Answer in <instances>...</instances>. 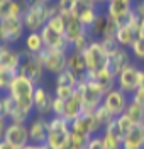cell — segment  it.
Here are the masks:
<instances>
[{"mask_svg":"<svg viewBox=\"0 0 144 149\" xmlns=\"http://www.w3.org/2000/svg\"><path fill=\"white\" fill-rule=\"evenodd\" d=\"M78 83H80V76L75 74L71 70H65L59 74H56V80H54V85H59V86H68V88H73L77 90Z\"/></svg>","mask_w":144,"mask_h":149,"instance_id":"26","label":"cell"},{"mask_svg":"<svg viewBox=\"0 0 144 149\" xmlns=\"http://www.w3.org/2000/svg\"><path fill=\"white\" fill-rule=\"evenodd\" d=\"M61 14L65 17V36H66L70 46L81 36H85L86 32H90L88 29L83 27V24L80 22L77 14H73V12H61Z\"/></svg>","mask_w":144,"mask_h":149,"instance_id":"17","label":"cell"},{"mask_svg":"<svg viewBox=\"0 0 144 149\" xmlns=\"http://www.w3.org/2000/svg\"><path fill=\"white\" fill-rule=\"evenodd\" d=\"M124 113L134 122V124H141V122H144V107L143 105H139V103L129 102V105H127V109H125Z\"/></svg>","mask_w":144,"mask_h":149,"instance_id":"28","label":"cell"},{"mask_svg":"<svg viewBox=\"0 0 144 149\" xmlns=\"http://www.w3.org/2000/svg\"><path fill=\"white\" fill-rule=\"evenodd\" d=\"M39 58L42 61V66L46 70V73L49 74H59L61 71H65L68 68V53L66 51H58V49H48L44 47Z\"/></svg>","mask_w":144,"mask_h":149,"instance_id":"7","label":"cell"},{"mask_svg":"<svg viewBox=\"0 0 144 149\" xmlns=\"http://www.w3.org/2000/svg\"><path fill=\"white\" fill-rule=\"evenodd\" d=\"M24 49L31 54H39L44 49V41L41 32H27L24 37Z\"/></svg>","mask_w":144,"mask_h":149,"instance_id":"25","label":"cell"},{"mask_svg":"<svg viewBox=\"0 0 144 149\" xmlns=\"http://www.w3.org/2000/svg\"><path fill=\"white\" fill-rule=\"evenodd\" d=\"M131 102H134V103H139V105H143L144 107V88H137L131 97Z\"/></svg>","mask_w":144,"mask_h":149,"instance_id":"37","label":"cell"},{"mask_svg":"<svg viewBox=\"0 0 144 149\" xmlns=\"http://www.w3.org/2000/svg\"><path fill=\"white\" fill-rule=\"evenodd\" d=\"M70 129H71V132H77V134H81L86 137H93V136L102 134L104 127L97 120L95 112H83L78 119L70 122Z\"/></svg>","mask_w":144,"mask_h":149,"instance_id":"10","label":"cell"},{"mask_svg":"<svg viewBox=\"0 0 144 149\" xmlns=\"http://www.w3.org/2000/svg\"><path fill=\"white\" fill-rule=\"evenodd\" d=\"M7 125H9V119H5V117H0V141H3V137H5Z\"/></svg>","mask_w":144,"mask_h":149,"instance_id":"39","label":"cell"},{"mask_svg":"<svg viewBox=\"0 0 144 149\" xmlns=\"http://www.w3.org/2000/svg\"><path fill=\"white\" fill-rule=\"evenodd\" d=\"M36 86L38 85L32 80H29L27 76H24L20 73L15 74V78L12 80L9 90H7V93L15 102V109L34 113V92H36Z\"/></svg>","mask_w":144,"mask_h":149,"instance_id":"1","label":"cell"},{"mask_svg":"<svg viewBox=\"0 0 144 149\" xmlns=\"http://www.w3.org/2000/svg\"><path fill=\"white\" fill-rule=\"evenodd\" d=\"M86 61V74H95L105 70L109 65V51L100 39H92L90 44L81 51Z\"/></svg>","mask_w":144,"mask_h":149,"instance_id":"2","label":"cell"},{"mask_svg":"<svg viewBox=\"0 0 144 149\" xmlns=\"http://www.w3.org/2000/svg\"><path fill=\"white\" fill-rule=\"evenodd\" d=\"M24 2L27 3V7H29V9H31V7H36V5H41V3H42L41 0H24Z\"/></svg>","mask_w":144,"mask_h":149,"instance_id":"42","label":"cell"},{"mask_svg":"<svg viewBox=\"0 0 144 149\" xmlns=\"http://www.w3.org/2000/svg\"><path fill=\"white\" fill-rule=\"evenodd\" d=\"M15 109V102L12 100V97H10L9 93H2L0 95V117H5V119H9L10 113L14 112Z\"/></svg>","mask_w":144,"mask_h":149,"instance_id":"30","label":"cell"},{"mask_svg":"<svg viewBox=\"0 0 144 149\" xmlns=\"http://www.w3.org/2000/svg\"><path fill=\"white\" fill-rule=\"evenodd\" d=\"M3 29V39L2 44L5 46H15L19 41H24L26 37V26L20 17H5L0 20Z\"/></svg>","mask_w":144,"mask_h":149,"instance_id":"9","label":"cell"},{"mask_svg":"<svg viewBox=\"0 0 144 149\" xmlns=\"http://www.w3.org/2000/svg\"><path fill=\"white\" fill-rule=\"evenodd\" d=\"M88 141H90V137H86V136H81V134H77V132H70V137H68L63 149H85Z\"/></svg>","mask_w":144,"mask_h":149,"instance_id":"29","label":"cell"},{"mask_svg":"<svg viewBox=\"0 0 144 149\" xmlns=\"http://www.w3.org/2000/svg\"><path fill=\"white\" fill-rule=\"evenodd\" d=\"M77 90L81 93L85 112H95L97 109L102 105V102H104L105 92H104L93 80H90L86 74L80 76V83H78Z\"/></svg>","mask_w":144,"mask_h":149,"instance_id":"4","label":"cell"},{"mask_svg":"<svg viewBox=\"0 0 144 149\" xmlns=\"http://www.w3.org/2000/svg\"><path fill=\"white\" fill-rule=\"evenodd\" d=\"M137 36H144V20L141 22V26H139V32H137Z\"/></svg>","mask_w":144,"mask_h":149,"instance_id":"45","label":"cell"},{"mask_svg":"<svg viewBox=\"0 0 144 149\" xmlns=\"http://www.w3.org/2000/svg\"><path fill=\"white\" fill-rule=\"evenodd\" d=\"M3 139L7 141V142H10L12 146H15L17 149L26 148L29 142H31L29 141L27 124H14V122H9Z\"/></svg>","mask_w":144,"mask_h":149,"instance_id":"18","label":"cell"},{"mask_svg":"<svg viewBox=\"0 0 144 149\" xmlns=\"http://www.w3.org/2000/svg\"><path fill=\"white\" fill-rule=\"evenodd\" d=\"M100 136H102V141H104L105 149H122V137L117 132H114L112 129L105 127V129L102 130Z\"/></svg>","mask_w":144,"mask_h":149,"instance_id":"27","label":"cell"},{"mask_svg":"<svg viewBox=\"0 0 144 149\" xmlns=\"http://www.w3.org/2000/svg\"><path fill=\"white\" fill-rule=\"evenodd\" d=\"M83 112H85V109H83L81 93L78 92V90H75V93L65 100V109H63V115H61V117L66 119L68 122H73L75 119H78Z\"/></svg>","mask_w":144,"mask_h":149,"instance_id":"20","label":"cell"},{"mask_svg":"<svg viewBox=\"0 0 144 149\" xmlns=\"http://www.w3.org/2000/svg\"><path fill=\"white\" fill-rule=\"evenodd\" d=\"M56 12H59L56 2L51 3V5L41 3V5H36V7L27 9V12H26L24 17H22L24 26H26V31H27V32H41V29L48 24L49 17H51L53 14H56Z\"/></svg>","mask_w":144,"mask_h":149,"instance_id":"3","label":"cell"},{"mask_svg":"<svg viewBox=\"0 0 144 149\" xmlns=\"http://www.w3.org/2000/svg\"><path fill=\"white\" fill-rule=\"evenodd\" d=\"M46 26H49L51 29H54L58 32H65V17H63V14H61V12L53 14V15L49 17Z\"/></svg>","mask_w":144,"mask_h":149,"instance_id":"33","label":"cell"},{"mask_svg":"<svg viewBox=\"0 0 144 149\" xmlns=\"http://www.w3.org/2000/svg\"><path fill=\"white\" fill-rule=\"evenodd\" d=\"M90 80H93L104 92H109V90H112V88H115V74L109 70V68H105V70H102V71H98V73L95 74H86Z\"/></svg>","mask_w":144,"mask_h":149,"instance_id":"23","label":"cell"},{"mask_svg":"<svg viewBox=\"0 0 144 149\" xmlns=\"http://www.w3.org/2000/svg\"><path fill=\"white\" fill-rule=\"evenodd\" d=\"M134 3L136 0H109L107 5L104 7V12L110 20H114L119 26L127 20L129 14L134 9Z\"/></svg>","mask_w":144,"mask_h":149,"instance_id":"11","label":"cell"},{"mask_svg":"<svg viewBox=\"0 0 144 149\" xmlns=\"http://www.w3.org/2000/svg\"><path fill=\"white\" fill-rule=\"evenodd\" d=\"M129 102H131L129 95H125L124 92H120L119 88H112V90H109V92L105 93L102 105H104L110 113H114L115 117H119V115H122L125 112Z\"/></svg>","mask_w":144,"mask_h":149,"instance_id":"12","label":"cell"},{"mask_svg":"<svg viewBox=\"0 0 144 149\" xmlns=\"http://www.w3.org/2000/svg\"><path fill=\"white\" fill-rule=\"evenodd\" d=\"M85 149H105V146H104V141H102V136L98 134V136L90 137V141L86 142Z\"/></svg>","mask_w":144,"mask_h":149,"instance_id":"35","label":"cell"},{"mask_svg":"<svg viewBox=\"0 0 144 149\" xmlns=\"http://www.w3.org/2000/svg\"><path fill=\"white\" fill-rule=\"evenodd\" d=\"M2 2H3V0H0V5H2Z\"/></svg>","mask_w":144,"mask_h":149,"instance_id":"49","label":"cell"},{"mask_svg":"<svg viewBox=\"0 0 144 149\" xmlns=\"http://www.w3.org/2000/svg\"><path fill=\"white\" fill-rule=\"evenodd\" d=\"M41 36L44 41V47H48V49H58V51H66V53L71 51V46L68 42L65 32H58L49 26H44L41 29Z\"/></svg>","mask_w":144,"mask_h":149,"instance_id":"15","label":"cell"},{"mask_svg":"<svg viewBox=\"0 0 144 149\" xmlns=\"http://www.w3.org/2000/svg\"><path fill=\"white\" fill-rule=\"evenodd\" d=\"M19 73L27 76L29 80H32L36 85H42L46 70L42 66V61L39 54H31L26 49H22V63H20Z\"/></svg>","mask_w":144,"mask_h":149,"instance_id":"6","label":"cell"},{"mask_svg":"<svg viewBox=\"0 0 144 149\" xmlns=\"http://www.w3.org/2000/svg\"><path fill=\"white\" fill-rule=\"evenodd\" d=\"M139 80H141V66L132 63L115 76V88L131 97L139 88Z\"/></svg>","mask_w":144,"mask_h":149,"instance_id":"8","label":"cell"},{"mask_svg":"<svg viewBox=\"0 0 144 149\" xmlns=\"http://www.w3.org/2000/svg\"><path fill=\"white\" fill-rule=\"evenodd\" d=\"M78 0H56V5L59 12H73L77 7Z\"/></svg>","mask_w":144,"mask_h":149,"instance_id":"34","label":"cell"},{"mask_svg":"<svg viewBox=\"0 0 144 149\" xmlns=\"http://www.w3.org/2000/svg\"><path fill=\"white\" fill-rule=\"evenodd\" d=\"M2 39H3V29H2V22H0V42H2Z\"/></svg>","mask_w":144,"mask_h":149,"instance_id":"47","label":"cell"},{"mask_svg":"<svg viewBox=\"0 0 144 149\" xmlns=\"http://www.w3.org/2000/svg\"><path fill=\"white\" fill-rule=\"evenodd\" d=\"M22 149H49L46 144H34V142H29L26 148H22Z\"/></svg>","mask_w":144,"mask_h":149,"instance_id":"40","label":"cell"},{"mask_svg":"<svg viewBox=\"0 0 144 149\" xmlns=\"http://www.w3.org/2000/svg\"><path fill=\"white\" fill-rule=\"evenodd\" d=\"M68 70H71L78 76L86 74V61L83 53H80V51H70L68 53Z\"/></svg>","mask_w":144,"mask_h":149,"instance_id":"24","label":"cell"},{"mask_svg":"<svg viewBox=\"0 0 144 149\" xmlns=\"http://www.w3.org/2000/svg\"><path fill=\"white\" fill-rule=\"evenodd\" d=\"M132 63H134V59H132V56L129 53V49H125L122 46H117L115 49L109 51V65H107V68L115 76L120 73L124 68H127L129 65H132Z\"/></svg>","mask_w":144,"mask_h":149,"instance_id":"16","label":"cell"},{"mask_svg":"<svg viewBox=\"0 0 144 149\" xmlns=\"http://www.w3.org/2000/svg\"><path fill=\"white\" fill-rule=\"evenodd\" d=\"M122 149H144V122L136 124L124 136Z\"/></svg>","mask_w":144,"mask_h":149,"instance_id":"21","label":"cell"},{"mask_svg":"<svg viewBox=\"0 0 144 149\" xmlns=\"http://www.w3.org/2000/svg\"><path fill=\"white\" fill-rule=\"evenodd\" d=\"M5 46V44H2V42H0V51H2V47Z\"/></svg>","mask_w":144,"mask_h":149,"instance_id":"48","label":"cell"},{"mask_svg":"<svg viewBox=\"0 0 144 149\" xmlns=\"http://www.w3.org/2000/svg\"><path fill=\"white\" fill-rule=\"evenodd\" d=\"M53 100H54V93L49 92L44 85H38L34 92V113L42 117H51Z\"/></svg>","mask_w":144,"mask_h":149,"instance_id":"14","label":"cell"},{"mask_svg":"<svg viewBox=\"0 0 144 149\" xmlns=\"http://www.w3.org/2000/svg\"><path fill=\"white\" fill-rule=\"evenodd\" d=\"M41 2H42L44 5H51V3H54L56 0H41Z\"/></svg>","mask_w":144,"mask_h":149,"instance_id":"46","label":"cell"},{"mask_svg":"<svg viewBox=\"0 0 144 149\" xmlns=\"http://www.w3.org/2000/svg\"><path fill=\"white\" fill-rule=\"evenodd\" d=\"M92 2H93V3H97V5H98L100 9L104 10V7L107 5V2H109V0H92Z\"/></svg>","mask_w":144,"mask_h":149,"instance_id":"43","label":"cell"},{"mask_svg":"<svg viewBox=\"0 0 144 149\" xmlns=\"http://www.w3.org/2000/svg\"><path fill=\"white\" fill-rule=\"evenodd\" d=\"M136 37H137V29H136L132 24L122 22V24L117 26V31H115V41H117L119 46L129 49L131 44L136 41Z\"/></svg>","mask_w":144,"mask_h":149,"instance_id":"22","label":"cell"},{"mask_svg":"<svg viewBox=\"0 0 144 149\" xmlns=\"http://www.w3.org/2000/svg\"><path fill=\"white\" fill-rule=\"evenodd\" d=\"M139 88H144V68H141V80H139Z\"/></svg>","mask_w":144,"mask_h":149,"instance_id":"44","label":"cell"},{"mask_svg":"<svg viewBox=\"0 0 144 149\" xmlns=\"http://www.w3.org/2000/svg\"><path fill=\"white\" fill-rule=\"evenodd\" d=\"M134 12H136V15L141 19V22H143L144 20V0H136Z\"/></svg>","mask_w":144,"mask_h":149,"instance_id":"38","label":"cell"},{"mask_svg":"<svg viewBox=\"0 0 144 149\" xmlns=\"http://www.w3.org/2000/svg\"><path fill=\"white\" fill-rule=\"evenodd\" d=\"M70 122L63 117L51 115L49 117V132H48V141L46 146L49 149H63L70 137Z\"/></svg>","mask_w":144,"mask_h":149,"instance_id":"5","label":"cell"},{"mask_svg":"<svg viewBox=\"0 0 144 149\" xmlns=\"http://www.w3.org/2000/svg\"><path fill=\"white\" fill-rule=\"evenodd\" d=\"M63 109H65V100L59 98V97H54V100H53V115L61 117L63 115Z\"/></svg>","mask_w":144,"mask_h":149,"instance_id":"36","label":"cell"},{"mask_svg":"<svg viewBox=\"0 0 144 149\" xmlns=\"http://www.w3.org/2000/svg\"><path fill=\"white\" fill-rule=\"evenodd\" d=\"M0 149H17L15 146H12L10 142H7V141H0Z\"/></svg>","mask_w":144,"mask_h":149,"instance_id":"41","label":"cell"},{"mask_svg":"<svg viewBox=\"0 0 144 149\" xmlns=\"http://www.w3.org/2000/svg\"><path fill=\"white\" fill-rule=\"evenodd\" d=\"M129 53L132 56V59L136 61H144V36H137L136 41L131 44Z\"/></svg>","mask_w":144,"mask_h":149,"instance_id":"31","label":"cell"},{"mask_svg":"<svg viewBox=\"0 0 144 149\" xmlns=\"http://www.w3.org/2000/svg\"><path fill=\"white\" fill-rule=\"evenodd\" d=\"M95 117H97V120L100 122V125H102L104 129H105L109 124H112V122L115 120V115L114 113H110L104 105H100V107L95 110Z\"/></svg>","mask_w":144,"mask_h":149,"instance_id":"32","label":"cell"},{"mask_svg":"<svg viewBox=\"0 0 144 149\" xmlns=\"http://www.w3.org/2000/svg\"><path fill=\"white\" fill-rule=\"evenodd\" d=\"M22 63V51L15 49L14 46H3L0 51V70H9L14 73H19Z\"/></svg>","mask_w":144,"mask_h":149,"instance_id":"19","label":"cell"},{"mask_svg":"<svg viewBox=\"0 0 144 149\" xmlns=\"http://www.w3.org/2000/svg\"><path fill=\"white\" fill-rule=\"evenodd\" d=\"M29 130V141L34 144H46L49 132V117L42 115H32V119L27 122Z\"/></svg>","mask_w":144,"mask_h":149,"instance_id":"13","label":"cell"}]
</instances>
